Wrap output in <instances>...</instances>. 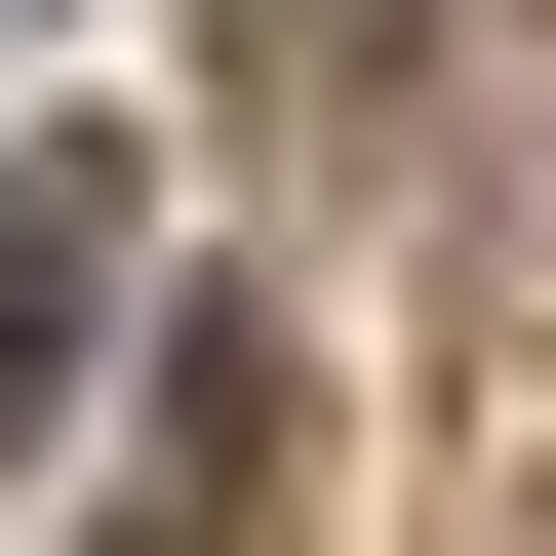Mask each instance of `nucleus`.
Segmentation results:
<instances>
[{"mask_svg":"<svg viewBox=\"0 0 556 556\" xmlns=\"http://www.w3.org/2000/svg\"><path fill=\"white\" fill-rule=\"evenodd\" d=\"M80 358H119V160H80V119H0V438H40Z\"/></svg>","mask_w":556,"mask_h":556,"instance_id":"f257e3e1","label":"nucleus"},{"mask_svg":"<svg viewBox=\"0 0 556 556\" xmlns=\"http://www.w3.org/2000/svg\"><path fill=\"white\" fill-rule=\"evenodd\" d=\"M119 477H160V517H278V477H318V397H278V318H160V397H119Z\"/></svg>","mask_w":556,"mask_h":556,"instance_id":"f03ea898","label":"nucleus"}]
</instances>
